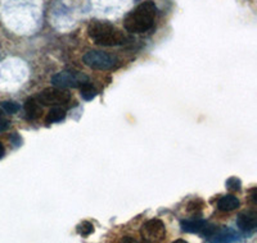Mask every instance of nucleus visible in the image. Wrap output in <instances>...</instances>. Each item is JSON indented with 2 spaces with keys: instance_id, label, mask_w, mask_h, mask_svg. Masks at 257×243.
Instances as JSON below:
<instances>
[{
  "instance_id": "obj_1",
  "label": "nucleus",
  "mask_w": 257,
  "mask_h": 243,
  "mask_svg": "<svg viewBox=\"0 0 257 243\" xmlns=\"http://www.w3.org/2000/svg\"><path fill=\"white\" fill-rule=\"evenodd\" d=\"M157 6L152 0L139 4L123 20V27L128 34H144L155 26Z\"/></svg>"
},
{
  "instance_id": "obj_2",
  "label": "nucleus",
  "mask_w": 257,
  "mask_h": 243,
  "mask_svg": "<svg viewBox=\"0 0 257 243\" xmlns=\"http://www.w3.org/2000/svg\"><path fill=\"white\" fill-rule=\"evenodd\" d=\"M88 36L94 44L100 46H120L130 41V38L121 30L102 20H94L89 24Z\"/></svg>"
},
{
  "instance_id": "obj_3",
  "label": "nucleus",
  "mask_w": 257,
  "mask_h": 243,
  "mask_svg": "<svg viewBox=\"0 0 257 243\" xmlns=\"http://www.w3.org/2000/svg\"><path fill=\"white\" fill-rule=\"evenodd\" d=\"M82 62H84L85 66H88L89 68H93V70H109L114 68L117 59L104 52L90 50L82 56Z\"/></svg>"
},
{
  "instance_id": "obj_4",
  "label": "nucleus",
  "mask_w": 257,
  "mask_h": 243,
  "mask_svg": "<svg viewBox=\"0 0 257 243\" xmlns=\"http://www.w3.org/2000/svg\"><path fill=\"white\" fill-rule=\"evenodd\" d=\"M40 104L49 106V105H64L70 102L71 100V94L66 88H59V87H49L45 88L41 92L38 94L36 96Z\"/></svg>"
},
{
  "instance_id": "obj_5",
  "label": "nucleus",
  "mask_w": 257,
  "mask_h": 243,
  "mask_svg": "<svg viewBox=\"0 0 257 243\" xmlns=\"http://www.w3.org/2000/svg\"><path fill=\"white\" fill-rule=\"evenodd\" d=\"M53 86L59 87V88H67V87H80L85 82H89L88 76L80 72H72V70H63L54 74L50 80Z\"/></svg>"
},
{
  "instance_id": "obj_6",
  "label": "nucleus",
  "mask_w": 257,
  "mask_h": 243,
  "mask_svg": "<svg viewBox=\"0 0 257 243\" xmlns=\"http://www.w3.org/2000/svg\"><path fill=\"white\" fill-rule=\"evenodd\" d=\"M141 236L144 242H162L166 240V226L162 220L151 219L142 226Z\"/></svg>"
},
{
  "instance_id": "obj_7",
  "label": "nucleus",
  "mask_w": 257,
  "mask_h": 243,
  "mask_svg": "<svg viewBox=\"0 0 257 243\" xmlns=\"http://www.w3.org/2000/svg\"><path fill=\"white\" fill-rule=\"evenodd\" d=\"M237 226L244 233H251L257 228V214L254 212H240L237 218Z\"/></svg>"
},
{
  "instance_id": "obj_8",
  "label": "nucleus",
  "mask_w": 257,
  "mask_h": 243,
  "mask_svg": "<svg viewBox=\"0 0 257 243\" xmlns=\"http://www.w3.org/2000/svg\"><path fill=\"white\" fill-rule=\"evenodd\" d=\"M208 240L210 242H235V240H239V234L230 228H217Z\"/></svg>"
},
{
  "instance_id": "obj_9",
  "label": "nucleus",
  "mask_w": 257,
  "mask_h": 243,
  "mask_svg": "<svg viewBox=\"0 0 257 243\" xmlns=\"http://www.w3.org/2000/svg\"><path fill=\"white\" fill-rule=\"evenodd\" d=\"M240 202L238 200L237 196H234V194H225L217 201V208H219L220 212H233L235 208H239Z\"/></svg>"
},
{
  "instance_id": "obj_10",
  "label": "nucleus",
  "mask_w": 257,
  "mask_h": 243,
  "mask_svg": "<svg viewBox=\"0 0 257 243\" xmlns=\"http://www.w3.org/2000/svg\"><path fill=\"white\" fill-rule=\"evenodd\" d=\"M25 112L30 120H36L43 114V108L36 98H27L25 102Z\"/></svg>"
},
{
  "instance_id": "obj_11",
  "label": "nucleus",
  "mask_w": 257,
  "mask_h": 243,
  "mask_svg": "<svg viewBox=\"0 0 257 243\" xmlns=\"http://www.w3.org/2000/svg\"><path fill=\"white\" fill-rule=\"evenodd\" d=\"M207 222L202 219H190V220H183L181 222V230L187 232V233H201L203 226H206Z\"/></svg>"
},
{
  "instance_id": "obj_12",
  "label": "nucleus",
  "mask_w": 257,
  "mask_h": 243,
  "mask_svg": "<svg viewBox=\"0 0 257 243\" xmlns=\"http://www.w3.org/2000/svg\"><path fill=\"white\" fill-rule=\"evenodd\" d=\"M66 118V110L62 109L59 106H54L50 109V112L47 116V123L48 124H53V123H58V122H62Z\"/></svg>"
},
{
  "instance_id": "obj_13",
  "label": "nucleus",
  "mask_w": 257,
  "mask_h": 243,
  "mask_svg": "<svg viewBox=\"0 0 257 243\" xmlns=\"http://www.w3.org/2000/svg\"><path fill=\"white\" fill-rule=\"evenodd\" d=\"M80 94H81V98L86 102H90L96 96V90L93 87V84H89V82H85L84 84L80 86Z\"/></svg>"
},
{
  "instance_id": "obj_14",
  "label": "nucleus",
  "mask_w": 257,
  "mask_h": 243,
  "mask_svg": "<svg viewBox=\"0 0 257 243\" xmlns=\"http://www.w3.org/2000/svg\"><path fill=\"white\" fill-rule=\"evenodd\" d=\"M94 232V226L89 222H82L79 226H77V233L82 237H88Z\"/></svg>"
},
{
  "instance_id": "obj_15",
  "label": "nucleus",
  "mask_w": 257,
  "mask_h": 243,
  "mask_svg": "<svg viewBox=\"0 0 257 243\" xmlns=\"http://www.w3.org/2000/svg\"><path fill=\"white\" fill-rule=\"evenodd\" d=\"M225 186L229 191H239L240 187H242V182H240L239 178L237 176H230L226 182H225Z\"/></svg>"
},
{
  "instance_id": "obj_16",
  "label": "nucleus",
  "mask_w": 257,
  "mask_h": 243,
  "mask_svg": "<svg viewBox=\"0 0 257 243\" xmlns=\"http://www.w3.org/2000/svg\"><path fill=\"white\" fill-rule=\"evenodd\" d=\"M202 208H203V202L201 200H194L192 202H189V205H188V212L193 215L201 214Z\"/></svg>"
},
{
  "instance_id": "obj_17",
  "label": "nucleus",
  "mask_w": 257,
  "mask_h": 243,
  "mask_svg": "<svg viewBox=\"0 0 257 243\" xmlns=\"http://www.w3.org/2000/svg\"><path fill=\"white\" fill-rule=\"evenodd\" d=\"M0 106L3 108L8 114H15L20 110V105H18L17 102H3L2 104H0Z\"/></svg>"
},
{
  "instance_id": "obj_18",
  "label": "nucleus",
  "mask_w": 257,
  "mask_h": 243,
  "mask_svg": "<svg viewBox=\"0 0 257 243\" xmlns=\"http://www.w3.org/2000/svg\"><path fill=\"white\" fill-rule=\"evenodd\" d=\"M9 127V120L7 119V116H4V112L0 109V132H4V130H8Z\"/></svg>"
},
{
  "instance_id": "obj_19",
  "label": "nucleus",
  "mask_w": 257,
  "mask_h": 243,
  "mask_svg": "<svg viewBox=\"0 0 257 243\" xmlns=\"http://www.w3.org/2000/svg\"><path fill=\"white\" fill-rule=\"evenodd\" d=\"M11 141L13 142V145H15L16 148L21 146V144H22V140L20 138V136H18L17 134H13L12 136H11Z\"/></svg>"
},
{
  "instance_id": "obj_20",
  "label": "nucleus",
  "mask_w": 257,
  "mask_h": 243,
  "mask_svg": "<svg viewBox=\"0 0 257 243\" xmlns=\"http://www.w3.org/2000/svg\"><path fill=\"white\" fill-rule=\"evenodd\" d=\"M4 155H6V148H4L3 142L0 141V159H2V158H3Z\"/></svg>"
}]
</instances>
